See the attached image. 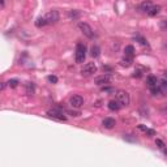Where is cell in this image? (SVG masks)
<instances>
[{
  "label": "cell",
  "mask_w": 167,
  "mask_h": 167,
  "mask_svg": "<svg viewBox=\"0 0 167 167\" xmlns=\"http://www.w3.org/2000/svg\"><path fill=\"white\" fill-rule=\"evenodd\" d=\"M69 103H71L72 107L80 108L81 106L84 105V98L81 95H73V97H71V99H69Z\"/></svg>",
  "instance_id": "ba28073f"
},
{
  "label": "cell",
  "mask_w": 167,
  "mask_h": 167,
  "mask_svg": "<svg viewBox=\"0 0 167 167\" xmlns=\"http://www.w3.org/2000/svg\"><path fill=\"white\" fill-rule=\"evenodd\" d=\"M90 52H92V56H93V57H98L99 55H101V48H99V46L94 44V46H92V50H90Z\"/></svg>",
  "instance_id": "9a60e30c"
},
{
  "label": "cell",
  "mask_w": 167,
  "mask_h": 167,
  "mask_svg": "<svg viewBox=\"0 0 167 167\" xmlns=\"http://www.w3.org/2000/svg\"><path fill=\"white\" fill-rule=\"evenodd\" d=\"M135 39H136V41H138L140 43L142 44V46H149L148 41H146V39H145L144 37H141V35H136V37H135Z\"/></svg>",
  "instance_id": "ffe728a7"
},
{
  "label": "cell",
  "mask_w": 167,
  "mask_h": 167,
  "mask_svg": "<svg viewBox=\"0 0 167 167\" xmlns=\"http://www.w3.org/2000/svg\"><path fill=\"white\" fill-rule=\"evenodd\" d=\"M85 57H86V47H85V44H82V43H78L77 46H76V54H75L76 63H78V64L84 63Z\"/></svg>",
  "instance_id": "7a4b0ae2"
},
{
  "label": "cell",
  "mask_w": 167,
  "mask_h": 167,
  "mask_svg": "<svg viewBox=\"0 0 167 167\" xmlns=\"http://www.w3.org/2000/svg\"><path fill=\"white\" fill-rule=\"evenodd\" d=\"M111 80L112 78H111L110 75H102V76H99V77L95 78V84L97 85H105V84H108Z\"/></svg>",
  "instance_id": "9c48e42d"
},
{
  "label": "cell",
  "mask_w": 167,
  "mask_h": 167,
  "mask_svg": "<svg viewBox=\"0 0 167 167\" xmlns=\"http://www.w3.org/2000/svg\"><path fill=\"white\" fill-rule=\"evenodd\" d=\"M159 86H161V92H162V94H166L167 95V80L166 78L159 84Z\"/></svg>",
  "instance_id": "ac0fdd59"
},
{
  "label": "cell",
  "mask_w": 167,
  "mask_h": 167,
  "mask_svg": "<svg viewBox=\"0 0 167 167\" xmlns=\"http://www.w3.org/2000/svg\"><path fill=\"white\" fill-rule=\"evenodd\" d=\"M159 12H161V7H159V5H151V8L149 9L148 14H149V16H157Z\"/></svg>",
  "instance_id": "4fadbf2b"
},
{
  "label": "cell",
  "mask_w": 167,
  "mask_h": 167,
  "mask_svg": "<svg viewBox=\"0 0 167 167\" xmlns=\"http://www.w3.org/2000/svg\"><path fill=\"white\" fill-rule=\"evenodd\" d=\"M130 64H132V56H125L123 60H121V65L129 67Z\"/></svg>",
  "instance_id": "d6986e66"
},
{
  "label": "cell",
  "mask_w": 167,
  "mask_h": 167,
  "mask_svg": "<svg viewBox=\"0 0 167 167\" xmlns=\"http://www.w3.org/2000/svg\"><path fill=\"white\" fill-rule=\"evenodd\" d=\"M47 80L50 81V82H52V84H56L57 82V77H56V76H48Z\"/></svg>",
  "instance_id": "7402d4cb"
},
{
  "label": "cell",
  "mask_w": 167,
  "mask_h": 167,
  "mask_svg": "<svg viewBox=\"0 0 167 167\" xmlns=\"http://www.w3.org/2000/svg\"><path fill=\"white\" fill-rule=\"evenodd\" d=\"M165 78H166V80H167V73H166V76H165Z\"/></svg>",
  "instance_id": "4316f807"
},
{
  "label": "cell",
  "mask_w": 167,
  "mask_h": 167,
  "mask_svg": "<svg viewBox=\"0 0 167 167\" xmlns=\"http://www.w3.org/2000/svg\"><path fill=\"white\" fill-rule=\"evenodd\" d=\"M120 107H121V105L118 99H112V101L108 102V108H110L111 111H118Z\"/></svg>",
  "instance_id": "8fae6325"
},
{
  "label": "cell",
  "mask_w": 167,
  "mask_h": 167,
  "mask_svg": "<svg viewBox=\"0 0 167 167\" xmlns=\"http://www.w3.org/2000/svg\"><path fill=\"white\" fill-rule=\"evenodd\" d=\"M47 116L48 118H52V119H56V120H60V121H65L67 118L65 115L63 114V111L60 108H52L47 112Z\"/></svg>",
  "instance_id": "277c9868"
},
{
  "label": "cell",
  "mask_w": 167,
  "mask_h": 167,
  "mask_svg": "<svg viewBox=\"0 0 167 167\" xmlns=\"http://www.w3.org/2000/svg\"><path fill=\"white\" fill-rule=\"evenodd\" d=\"M97 72V65L94 64V63H87V64H85L82 67V69H81V75L82 76H92Z\"/></svg>",
  "instance_id": "8992f818"
},
{
  "label": "cell",
  "mask_w": 167,
  "mask_h": 167,
  "mask_svg": "<svg viewBox=\"0 0 167 167\" xmlns=\"http://www.w3.org/2000/svg\"><path fill=\"white\" fill-rule=\"evenodd\" d=\"M115 124H116V121H115V119H112V118H105L103 121H102V125L105 127V128H107V129L114 128Z\"/></svg>",
  "instance_id": "30bf717a"
},
{
  "label": "cell",
  "mask_w": 167,
  "mask_h": 167,
  "mask_svg": "<svg viewBox=\"0 0 167 167\" xmlns=\"http://www.w3.org/2000/svg\"><path fill=\"white\" fill-rule=\"evenodd\" d=\"M78 16H80V13H78V12H76V11L69 12V17H71V19H77Z\"/></svg>",
  "instance_id": "603a6c76"
},
{
  "label": "cell",
  "mask_w": 167,
  "mask_h": 167,
  "mask_svg": "<svg viewBox=\"0 0 167 167\" xmlns=\"http://www.w3.org/2000/svg\"><path fill=\"white\" fill-rule=\"evenodd\" d=\"M133 54H135V47L128 44V46H125L124 48V55L125 56H133Z\"/></svg>",
  "instance_id": "2e32d148"
},
{
  "label": "cell",
  "mask_w": 167,
  "mask_h": 167,
  "mask_svg": "<svg viewBox=\"0 0 167 167\" xmlns=\"http://www.w3.org/2000/svg\"><path fill=\"white\" fill-rule=\"evenodd\" d=\"M146 84H148V87L150 89V92L153 95H158L161 94V86H159V82H158V78L156 76H149L148 80H146Z\"/></svg>",
  "instance_id": "6da1fadb"
},
{
  "label": "cell",
  "mask_w": 167,
  "mask_h": 167,
  "mask_svg": "<svg viewBox=\"0 0 167 167\" xmlns=\"http://www.w3.org/2000/svg\"><path fill=\"white\" fill-rule=\"evenodd\" d=\"M44 17H46V20H47V24H56L57 21H59V12L50 11Z\"/></svg>",
  "instance_id": "52a82bcc"
},
{
  "label": "cell",
  "mask_w": 167,
  "mask_h": 167,
  "mask_svg": "<svg viewBox=\"0 0 167 167\" xmlns=\"http://www.w3.org/2000/svg\"><path fill=\"white\" fill-rule=\"evenodd\" d=\"M4 4H5V0H1V7H4Z\"/></svg>",
  "instance_id": "484cf974"
},
{
  "label": "cell",
  "mask_w": 167,
  "mask_h": 167,
  "mask_svg": "<svg viewBox=\"0 0 167 167\" xmlns=\"http://www.w3.org/2000/svg\"><path fill=\"white\" fill-rule=\"evenodd\" d=\"M151 1L150 0H146V1H144V3H141V5H140V11L141 12H145V13H148L149 9L151 8Z\"/></svg>",
  "instance_id": "7c38bea8"
},
{
  "label": "cell",
  "mask_w": 167,
  "mask_h": 167,
  "mask_svg": "<svg viewBox=\"0 0 167 167\" xmlns=\"http://www.w3.org/2000/svg\"><path fill=\"white\" fill-rule=\"evenodd\" d=\"M138 128H140V129H141V130H144V132H145V133H148V135H149V136H154V135H156V132H154V130H153V129H149V128H148V127H145V125H142V124H141V125H138Z\"/></svg>",
  "instance_id": "e0dca14e"
},
{
  "label": "cell",
  "mask_w": 167,
  "mask_h": 167,
  "mask_svg": "<svg viewBox=\"0 0 167 167\" xmlns=\"http://www.w3.org/2000/svg\"><path fill=\"white\" fill-rule=\"evenodd\" d=\"M156 144H157L161 149H165V144H163V141H161V140H156Z\"/></svg>",
  "instance_id": "cb8c5ba5"
},
{
  "label": "cell",
  "mask_w": 167,
  "mask_h": 167,
  "mask_svg": "<svg viewBox=\"0 0 167 167\" xmlns=\"http://www.w3.org/2000/svg\"><path fill=\"white\" fill-rule=\"evenodd\" d=\"M116 99L120 102L121 106H128L129 102H130V98H129V94L124 90H119L116 92Z\"/></svg>",
  "instance_id": "5b68a950"
},
{
  "label": "cell",
  "mask_w": 167,
  "mask_h": 167,
  "mask_svg": "<svg viewBox=\"0 0 167 167\" xmlns=\"http://www.w3.org/2000/svg\"><path fill=\"white\" fill-rule=\"evenodd\" d=\"M161 28H162V29H167V20L161 21Z\"/></svg>",
  "instance_id": "d4e9b609"
},
{
  "label": "cell",
  "mask_w": 167,
  "mask_h": 167,
  "mask_svg": "<svg viewBox=\"0 0 167 167\" xmlns=\"http://www.w3.org/2000/svg\"><path fill=\"white\" fill-rule=\"evenodd\" d=\"M78 29L82 32V34L85 35V37H87V38H90V39H93L94 37H95V34H94L93 29L90 28L89 24H86V22H80V24H78Z\"/></svg>",
  "instance_id": "3957f363"
},
{
  "label": "cell",
  "mask_w": 167,
  "mask_h": 167,
  "mask_svg": "<svg viewBox=\"0 0 167 167\" xmlns=\"http://www.w3.org/2000/svg\"><path fill=\"white\" fill-rule=\"evenodd\" d=\"M17 85H19V81H17L16 78L8 81V86H9V87H17Z\"/></svg>",
  "instance_id": "44dd1931"
},
{
  "label": "cell",
  "mask_w": 167,
  "mask_h": 167,
  "mask_svg": "<svg viewBox=\"0 0 167 167\" xmlns=\"http://www.w3.org/2000/svg\"><path fill=\"white\" fill-rule=\"evenodd\" d=\"M46 25H48L46 17H38L37 21H35V26L37 28H42V26H46Z\"/></svg>",
  "instance_id": "5bb4252c"
}]
</instances>
